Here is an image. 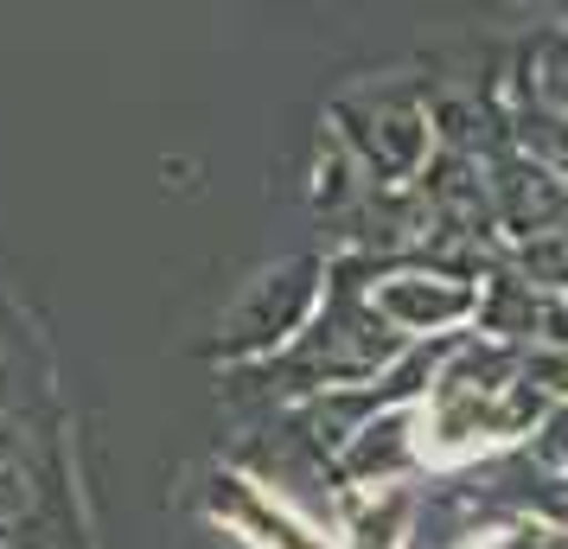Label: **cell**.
<instances>
[{"label": "cell", "mask_w": 568, "mask_h": 549, "mask_svg": "<svg viewBox=\"0 0 568 549\" xmlns=\"http://www.w3.org/2000/svg\"><path fill=\"white\" fill-rule=\"evenodd\" d=\"M542 416V396L517 377H491V358H460L415 409V460H473L517 441Z\"/></svg>", "instance_id": "cell-1"}, {"label": "cell", "mask_w": 568, "mask_h": 549, "mask_svg": "<svg viewBox=\"0 0 568 549\" xmlns=\"http://www.w3.org/2000/svg\"><path fill=\"white\" fill-rule=\"evenodd\" d=\"M211 518L224 523L231 537H243L250 549H333L326 537H313L301 518H287V505L256 492V479H236V472L211 479Z\"/></svg>", "instance_id": "cell-2"}, {"label": "cell", "mask_w": 568, "mask_h": 549, "mask_svg": "<svg viewBox=\"0 0 568 549\" xmlns=\"http://www.w3.org/2000/svg\"><path fill=\"white\" fill-rule=\"evenodd\" d=\"M371 314H384L396 333H440L479 314V288H466L454 275H396L371 294Z\"/></svg>", "instance_id": "cell-3"}]
</instances>
